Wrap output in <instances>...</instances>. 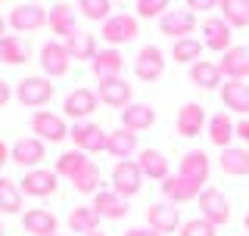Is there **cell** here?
I'll list each match as a JSON object with an SVG mask.
<instances>
[{"mask_svg":"<svg viewBox=\"0 0 249 236\" xmlns=\"http://www.w3.org/2000/svg\"><path fill=\"white\" fill-rule=\"evenodd\" d=\"M103 41L106 47H115L119 50L122 44H128V41H134V37L140 34V22H137V16H131V13H119V16H109V19L103 22Z\"/></svg>","mask_w":249,"mask_h":236,"instance_id":"cell-1","label":"cell"},{"mask_svg":"<svg viewBox=\"0 0 249 236\" xmlns=\"http://www.w3.org/2000/svg\"><path fill=\"white\" fill-rule=\"evenodd\" d=\"M69 140L75 143L78 152L84 155H97V152H106V143H109V134L93 121H78L72 131H69Z\"/></svg>","mask_w":249,"mask_h":236,"instance_id":"cell-2","label":"cell"},{"mask_svg":"<svg viewBox=\"0 0 249 236\" xmlns=\"http://www.w3.org/2000/svg\"><path fill=\"white\" fill-rule=\"evenodd\" d=\"M16 97H19L22 106L37 109V112H41V106H47L53 100V84H50V78H44V75H28V78H22V81H19Z\"/></svg>","mask_w":249,"mask_h":236,"instance_id":"cell-3","label":"cell"},{"mask_svg":"<svg viewBox=\"0 0 249 236\" xmlns=\"http://www.w3.org/2000/svg\"><path fill=\"white\" fill-rule=\"evenodd\" d=\"M37 62H41V68H44V78H62V75H69V68H72L69 47L62 44V41H56V37L41 47Z\"/></svg>","mask_w":249,"mask_h":236,"instance_id":"cell-4","label":"cell"},{"mask_svg":"<svg viewBox=\"0 0 249 236\" xmlns=\"http://www.w3.org/2000/svg\"><path fill=\"white\" fill-rule=\"evenodd\" d=\"M56 186H59V174L50 168H31L19 180L22 196H31V199H47V196L56 193Z\"/></svg>","mask_w":249,"mask_h":236,"instance_id":"cell-5","label":"cell"},{"mask_svg":"<svg viewBox=\"0 0 249 236\" xmlns=\"http://www.w3.org/2000/svg\"><path fill=\"white\" fill-rule=\"evenodd\" d=\"M199 211H202V218H206L212 227H221V224L231 221V202H228V196L218 190V186H202Z\"/></svg>","mask_w":249,"mask_h":236,"instance_id":"cell-6","label":"cell"},{"mask_svg":"<svg viewBox=\"0 0 249 236\" xmlns=\"http://www.w3.org/2000/svg\"><path fill=\"white\" fill-rule=\"evenodd\" d=\"M143 171H140L137 159H128V162H119L112 168V190L122 196V199H131V196L140 193V186H143Z\"/></svg>","mask_w":249,"mask_h":236,"instance_id":"cell-7","label":"cell"},{"mask_svg":"<svg viewBox=\"0 0 249 236\" xmlns=\"http://www.w3.org/2000/svg\"><path fill=\"white\" fill-rule=\"evenodd\" d=\"M31 131H35V137L44 140V143H62V140L69 137L66 118L56 115V112H47V109L31 115Z\"/></svg>","mask_w":249,"mask_h":236,"instance_id":"cell-8","label":"cell"},{"mask_svg":"<svg viewBox=\"0 0 249 236\" xmlns=\"http://www.w3.org/2000/svg\"><path fill=\"white\" fill-rule=\"evenodd\" d=\"M97 106H100L97 90L75 87L66 100H62V115H66V118H75V124H78V121H88V118L97 112Z\"/></svg>","mask_w":249,"mask_h":236,"instance_id":"cell-9","label":"cell"},{"mask_svg":"<svg viewBox=\"0 0 249 236\" xmlns=\"http://www.w3.org/2000/svg\"><path fill=\"white\" fill-rule=\"evenodd\" d=\"M44 159H47V143H44V140H37V137H19L10 146V162L22 165L25 171L41 168Z\"/></svg>","mask_w":249,"mask_h":236,"instance_id":"cell-10","label":"cell"},{"mask_svg":"<svg viewBox=\"0 0 249 236\" xmlns=\"http://www.w3.org/2000/svg\"><path fill=\"white\" fill-rule=\"evenodd\" d=\"M47 28L56 34V41L66 44L69 37L78 34V22H75V6L69 3H53L47 6Z\"/></svg>","mask_w":249,"mask_h":236,"instance_id":"cell-11","label":"cell"},{"mask_svg":"<svg viewBox=\"0 0 249 236\" xmlns=\"http://www.w3.org/2000/svg\"><path fill=\"white\" fill-rule=\"evenodd\" d=\"M44 25H47V6H41V3H19L10 10V28L22 31V34L37 31Z\"/></svg>","mask_w":249,"mask_h":236,"instance_id":"cell-12","label":"cell"},{"mask_svg":"<svg viewBox=\"0 0 249 236\" xmlns=\"http://www.w3.org/2000/svg\"><path fill=\"white\" fill-rule=\"evenodd\" d=\"M134 75L140 81H159V78L165 75V53H162L156 44L143 47V50L137 53V59H134Z\"/></svg>","mask_w":249,"mask_h":236,"instance_id":"cell-13","label":"cell"},{"mask_svg":"<svg viewBox=\"0 0 249 236\" xmlns=\"http://www.w3.org/2000/svg\"><path fill=\"white\" fill-rule=\"evenodd\" d=\"M146 227L156 233H175L181 230V215H178V205H171V202H153L150 208H146Z\"/></svg>","mask_w":249,"mask_h":236,"instance_id":"cell-14","label":"cell"},{"mask_svg":"<svg viewBox=\"0 0 249 236\" xmlns=\"http://www.w3.org/2000/svg\"><path fill=\"white\" fill-rule=\"evenodd\" d=\"M193 28H196V16H193L190 10H168L159 19V31L165 37H171V41H184V37H190Z\"/></svg>","mask_w":249,"mask_h":236,"instance_id":"cell-15","label":"cell"},{"mask_svg":"<svg viewBox=\"0 0 249 236\" xmlns=\"http://www.w3.org/2000/svg\"><path fill=\"white\" fill-rule=\"evenodd\" d=\"M202 47L215 53H228L231 50V25L221 19V16H206L202 22Z\"/></svg>","mask_w":249,"mask_h":236,"instance_id":"cell-16","label":"cell"},{"mask_svg":"<svg viewBox=\"0 0 249 236\" xmlns=\"http://www.w3.org/2000/svg\"><path fill=\"white\" fill-rule=\"evenodd\" d=\"M218 68H221L224 81H246L249 78V47L237 44V47H231L228 53H221Z\"/></svg>","mask_w":249,"mask_h":236,"instance_id":"cell-17","label":"cell"},{"mask_svg":"<svg viewBox=\"0 0 249 236\" xmlns=\"http://www.w3.org/2000/svg\"><path fill=\"white\" fill-rule=\"evenodd\" d=\"M97 100L106 103L109 109H128L131 106V84L124 78H106V81L97 84Z\"/></svg>","mask_w":249,"mask_h":236,"instance_id":"cell-18","label":"cell"},{"mask_svg":"<svg viewBox=\"0 0 249 236\" xmlns=\"http://www.w3.org/2000/svg\"><path fill=\"white\" fill-rule=\"evenodd\" d=\"M209 171H212V162H209L206 149H190V152L181 159V168H178V174L193 180L196 186H206L209 184Z\"/></svg>","mask_w":249,"mask_h":236,"instance_id":"cell-19","label":"cell"},{"mask_svg":"<svg viewBox=\"0 0 249 236\" xmlns=\"http://www.w3.org/2000/svg\"><path fill=\"white\" fill-rule=\"evenodd\" d=\"M175 124H178V134H181V137H187V140L199 137L202 128H206V109L199 103H184L178 118H175Z\"/></svg>","mask_w":249,"mask_h":236,"instance_id":"cell-20","label":"cell"},{"mask_svg":"<svg viewBox=\"0 0 249 236\" xmlns=\"http://www.w3.org/2000/svg\"><path fill=\"white\" fill-rule=\"evenodd\" d=\"M22 227H25V233H31V236H56L59 218L47 208H28L25 215H22Z\"/></svg>","mask_w":249,"mask_h":236,"instance_id":"cell-21","label":"cell"},{"mask_svg":"<svg viewBox=\"0 0 249 236\" xmlns=\"http://www.w3.org/2000/svg\"><path fill=\"white\" fill-rule=\"evenodd\" d=\"M162 193H165V202H171V205H184L190 199H199L202 186H196L193 180H187L181 174H171L168 180H162Z\"/></svg>","mask_w":249,"mask_h":236,"instance_id":"cell-22","label":"cell"},{"mask_svg":"<svg viewBox=\"0 0 249 236\" xmlns=\"http://www.w3.org/2000/svg\"><path fill=\"white\" fill-rule=\"evenodd\" d=\"M90 68H93V75H97L100 81H106V78H122V72H124L122 50H115V47H103V50L93 56Z\"/></svg>","mask_w":249,"mask_h":236,"instance_id":"cell-23","label":"cell"},{"mask_svg":"<svg viewBox=\"0 0 249 236\" xmlns=\"http://www.w3.org/2000/svg\"><path fill=\"white\" fill-rule=\"evenodd\" d=\"M93 211L100 215V221H122L128 215V199H122L115 190H100L93 196Z\"/></svg>","mask_w":249,"mask_h":236,"instance_id":"cell-24","label":"cell"},{"mask_svg":"<svg viewBox=\"0 0 249 236\" xmlns=\"http://www.w3.org/2000/svg\"><path fill=\"white\" fill-rule=\"evenodd\" d=\"M153 124H156V109H153L150 103H131V106L122 112V128L131 131V134L150 131Z\"/></svg>","mask_w":249,"mask_h":236,"instance_id":"cell-25","label":"cell"},{"mask_svg":"<svg viewBox=\"0 0 249 236\" xmlns=\"http://www.w3.org/2000/svg\"><path fill=\"white\" fill-rule=\"evenodd\" d=\"M221 103L233 115H249V84L246 81H224L221 84Z\"/></svg>","mask_w":249,"mask_h":236,"instance_id":"cell-26","label":"cell"},{"mask_svg":"<svg viewBox=\"0 0 249 236\" xmlns=\"http://www.w3.org/2000/svg\"><path fill=\"white\" fill-rule=\"evenodd\" d=\"M137 165H140V171H143V177H150V180H159L162 184V180L171 177V165L159 149H140Z\"/></svg>","mask_w":249,"mask_h":236,"instance_id":"cell-27","label":"cell"},{"mask_svg":"<svg viewBox=\"0 0 249 236\" xmlns=\"http://www.w3.org/2000/svg\"><path fill=\"white\" fill-rule=\"evenodd\" d=\"M233 137H237V121H231L228 112H215L209 118V140H212L218 149H231Z\"/></svg>","mask_w":249,"mask_h":236,"instance_id":"cell-28","label":"cell"},{"mask_svg":"<svg viewBox=\"0 0 249 236\" xmlns=\"http://www.w3.org/2000/svg\"><path fill=\"white\" fill-rule=\"evenodd\" d=\"M190 81L196 84L199 90H218L224 84V75L218 68V62H209V59H199L190 66Z\"/></svg>","mask_w":249,"mask_h":236,"instance_id":"cell-29","label":"cell"},{"mask_svg":"<svg viewBox=\"0 0 249 236\" xmlns=\"http://www.w3.org/2000/svg\"><path fill=\"white\" fill-rule=\"evenodd\" d=\"M31 59V47L25 37L19 34H3L0 37V62H6V66H22V62Z\"/></svg>","mask_w":249,"mask_h":236,"instance_id":"cell-30","label":"cell"},{"mask_svg":"<svg viewBox=\"0 0 249 236\" xmlns=\"http://www.w3.org/2000/svg\"><path fill=\"white\" fill-rule=\"evenodd\" d=\"M218 165H221V171H224V174H231V177H246L249 174V149L246 146L221 149Z\"/></svg>","mask_w":249,"mask_h":236,"instance_id":"cell-31","label":"cell"},{"mask_svg":"<svg viewBox=\"0 0 249 236\" xmlns=\"http://www.w3.org/2000/svg\"><path fill=\"white\" fill-rule=\"evenodd\" d=\"M106 152L112 155V159H119V162H128L131 155L137 152V134H131V131H112L109 134V143H106Z\"/></svg>","mask_w":249,"mask_h":236,"instance_id":"cell-32","label":"cell"},{"mask_svg":"<svg viewBox=\"0 0 249 236\" xmlns=\"http://www.w3.org/2000/svg\"><path fill=\"white\" fill-rule=\"evenodd\" d=\"M97 227H100V215L93 211V205H78L69 211V230L72 233L90 236V233H97Z\"/></svg>","mask_w":249,"mask_h":236,"instance_id":"cell-33","label":"cell"},{"mask_svg":"<svg viewBox=\"0 0 249 236\" xmlns=\"http://www.w3.org/2000/svg\"><path fill=\"white\" fill-rule=\"evenodd\" d=\"M22 190L10 177L0 174V215H22Z\"/></svg>","mask_w":249,"mask_h":236,"instance_id":"cell-34","label":"cell"},{"mask_svg":"<svg viewBox=\"0 0 249 236\" xmlns=\"http://www.w3.org/2000/svg\"><path fill=\"white\" fill-rule=\"evenodd\" d=\"M66 47H69V56H72V59H90L93 62V56L100 53L97 34H88V31H78L75 37H69Z\"/></svg>","mask_w":249,"mask_h":236,"instance_id":"cell-35","label":"cell"},{"mask_svg":"<svg viewBox=\"0 0 249 236\" xmlns=\"http://www.w3.org/2000/svg\"><path fill=\"white\" fill-rule=\"evenodd\" d=\"M218 10H221V19L228 22L231 28H246L249 25V0H221Z\"/></svg>","mask_w":249,"mask_h":236,"instance_id":"cell-36","label":"cell"},{"mask_svg":"<svg viewBox=\"0 0 249 236\" xmlns=\"http://www.w3.org/2000/svg\"><path fill=\"white\" fill-rule=\"evenodd\" d=\"M72 186L81 196H97L100 193V168H97V162L90 159L88 165H84V168L78 171V177L72 180Z\"/></svg>","mask_w":249,"mask_h":236,"instance_id":"cell-37","label":"cell"},{"mask_svg":"<svg viewBox=\"0 0 249 236\" xmlns=\"http://www.w3.org/2000/svg\"><path fill=\"white\" fill-rule=\"evenodd\" d=\"M90 159L84 152H78V149H69V152H62L59 159H56V174L59 177H69V180H75L78 177V171L84 168Z\"/></svg>","mask_w":249,"mask_h":236,"instance_id":"cell-38","label":"cell"},{"mask_svg":"<svg viewBox=\"0 0 249 236\" xmlns=\"http://www.w3.org/2000/svg\"><path fill=\"white\" fill-rule=\"evenodd\" d=\"M171 56H175V62H199L202 56V41H196V37H184V41H175V47H171Z\"/></svg>","mask_w":249,"mask_h":236,"instance_id":"cell-39","label":"cell"},{"mask_svg":"<svg viewBox=\"0 0 249 236\" xmlns=\"http://www.w3.org/2000/svg\"><path fill=\"white\" fill-rule=\"evenodd\" d=\"M78 10H81V16H84V19H90V22H106L112 3H109V0H81Z\"/></svg>","mask_w":249,"mask_h":236,"instance_id":"cell-40","label":"cell"},{"mask_svg":"<svg viewBox=\"0 0 249 236\" xmlns=\"http://www.w3.org/2000/svg\"><path fill=\"white\" fill-rule=\"evenodd\" d=\"M178 236H218V227H212L206 218H193V221L181 224V233Z\"/></svg>","mask_w":249,"mask_h":236,"instance_id":"cell-41","label":"cell"},{"mask_svg":"<svg viewBox=\"0 0 249 236\" xmlns=\"http://www.w3.org/2000/svg\"><path fill=\"white\" fill-rule=\"evenodd\" d=\"M134 10H137L140 19H156V16L162 19V16L168 13V3H165V0H137Z\"/></svg>","mask_w":249,"mask_h":236,"instance_id":"cell-42","label":"cell"},{"mask_svg":"<svg viewBox=\"0 0 249 236\" xmlns=\"http://www.w3.org/2000/svg\"><path fill=\"white\" fill-rule=\"evenodd\" d=\"M237 137L249 146V118H240V121H237Z\"/></svg>","mask_w":249,"mask_h":236,"instance_id":"cell-43","label":"cell"},{"mask_svg":"<svg viewBox=\"0 0 249 236\" xmlns=\"http://www.w3.org/2000/svg\"><path fill=\"white\" fill-rule=\"evenodd\" d=\"M212 6H215L212 0H190V3H187V10H190V13L193 10H202V13H206V10H212Z\"/></svg>","mask_w":249,"mask_h":236,"instance_id":"cell-44","label":"cell"},{"mask_svg":"<svg viewBox=\"0 0 249 236\" xmlns=\"http://www.w3.org/2000/svg\"><path fill=\"white\" fill-rule=\"evenodd\" d=\"M10 97H13L10 84H6V81H0V109H6V103H10Z\"/></svg>","mask_w":249,"mask_h":236,"instance_id":"cell-45","label":"cell"},{"mask_svg":"<svg viewBox=\"0 0 249 236\" xmlns=\"http://www.w3.org/2000/svg\"><path fill=\"white\" fill-rule=\"evenodd\" d=\"M124 236H159V233L150 227H131V230H124Z\"/></svg>","mask_w":249,"mask_h":236,"instance_id":"cell-46","label":"cell"},{"mask_svg":"<svg viewBox=\"0 0 249 236\" xmlns=\"http://www.w3.org/2000/svg\"><path fill=\"white\" fill-rule=\"evenodd\" d=\"M6 162H10V149H6V143L0 140V171L6 168Z\"/></svg>","mask_w":249,"mask_h":236,"instance_id":"cell-47","label":"cell"},{"mask_svg":"<svg viewBox=\"0 0 249 236\" xmlns=\"http://www.w3.org/2000/svg\"><path fill=\"white\" fill-rule=\"evenodd\" d=\"M3 34H6V19L0 16V37H3Z\"/></svg>","mask_w":249,"mask_h":236,"instance_id":"cell-48","label":"cell"},{"mask_svg":"<svg viewBox=\"0 0 249 236\" xmlns=\"http://www.w3.org/2000/svg\"><path fill=\"white\" fill-rule=\"evenodd\" d=\"M243 227H246V233H249V211H246V218H243Z\"/></svg>","mask_w":249,"mask_h":236,"instance_id":"cell-49","label":"cell"},{"mask_svg":"<svg viewBox=\"0 0 249 236\" xmlns=\"http://www.w3.org/2000/svg\"><path fill=\"white\" fill-rule=\"evenodd\" d=\"M0 236H6V230H3V221H0Z\"/></svg>","mask_w":249,"mask_h":236,"instance_id":"cell-50","label":"cell"},{"mask_svg":"<svg viewBox=\"0 0 249 236\" xmlns=\"http://www.w3.org/2000/svg\"><path fill=\"white\" fill-rule=\"evenodd\" d=\"M90 236H106V233H90Z\"/></svg>","mask_w":249,"mask_h":236,"instance_id":"cell-51","label":"cell"},{"mask_svg":"<svg viewBox=\"0 0 249 236\" xmlns=\"http://www.w3.org/2000/svg\"><path fill=\"white\" fill-rule=\"evenodd\" d=\"M56 236H66V233H56Z\"/></svg>","mask_w":249,"mask_h":236,"instance_id":"cell-52","label":"cell"}]
</instances>
